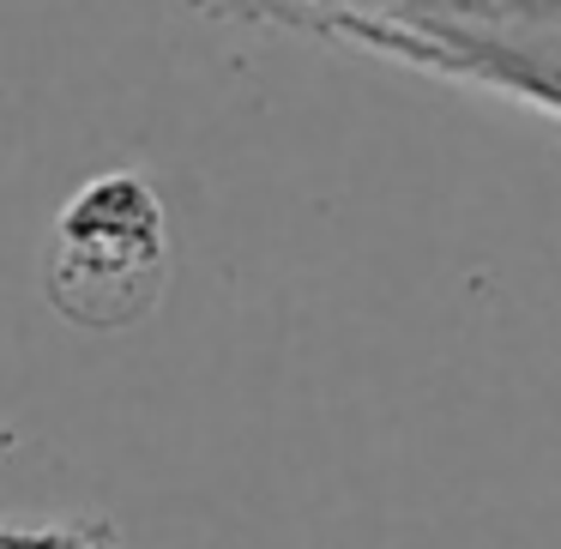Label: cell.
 <instances>
[{"label":"cell","mask_w":561,"mask_h":549,"mask_svg":"<svg viewBox=\"0 0 561 549\" xmlns=\"http://www.w3.org/2000/svg\"><path fill=\"white\" fill-rule=\"evenodd\" d=\"M260 19L561 122V7H260Z\"/></svg>","instance_id":"obj_1"},{"label":"cell","mask_w":561,"mask_h":549,"mask_svg":"<svg viewBox=\"0 0 561 549\" xmlns=\"http://www.w3.org/2000/svg\"><path fill=\"white\" fill-rule=\"evenodd\" d=\"M170 284V224L139 170H110L61 206L43 248V296L85 332H122L158 308Z\"/></svg>","instance_id":"obj_2"},{"label":"cell","mask_w":561,"mask_h":549,"mask_svg":"<svg viewBox=\"0 0 561 549\" xmlns=\"http://www.w3.org/2000/svg\"><path fill=\"white\" fill-rule=\"evenodd\" d=\"M0 549H122L115 525L67 519V525H0Z\"/></svg>","instance_id":"obj_3"}]
</instances>
